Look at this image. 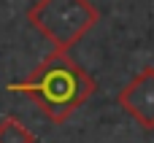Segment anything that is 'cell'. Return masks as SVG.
<instances>
[{"mask_svg": "<svg viewBox=\"0 0 154 143\" xmlns=\"http://www.w3.org/2000/svg\"><path fill=\"white\" fill-rule=\"evenodd\" d=\"M95 78L68 54V51H51L27 78L8 84L11 92H19L30 97L38 111L54 122H68L92 95H95Z\"/></svg>", "mask_w": 154, "mask_h": 143, "instance_id": "6da1fadb", "label": "cell"}, {"mask_svg": "<svg viewBox=\"0 0 154 143\" xmlns=\"http://www.w3.org/2000/svg\"><path fill=\"white\" fill-rule=\"evenodd\" d=\"M100 14L92 0H38L27 11V22L49 38L57 51L73 49L95 24Z\"/></svg>", "mask_w": 154, "mask_h": 143, "instance_id": "7a4b0ae2", "label": "cell"}, {"mask_svg": "<svg viewBox=\"0 0 154 143\" xmlns=\"http://www.w3.org/2000/svg\"><path fill=\"white\" fill-rule=\"evenodd\" d=\"M116 100L143 130H154V68H143Z\"/></svg>", "mask_w": 154, "mask_h": 143, "instance_id": "3957f363", "label": "cell"}, {"mask_svg": "<svg viewBox=\"0 0 154 143\" xmlns=\"http://www.w3.org/2000/svg\"><path fill=\"white\" fill-rule=\"evenodd\" d=\"M0 143H35V135L16 116H5L0 122Z\"/></svg>", "mask_w": 154, "mask_h": 143, "instance_id": "277c9868", "label": "cell"}]
</instances>
